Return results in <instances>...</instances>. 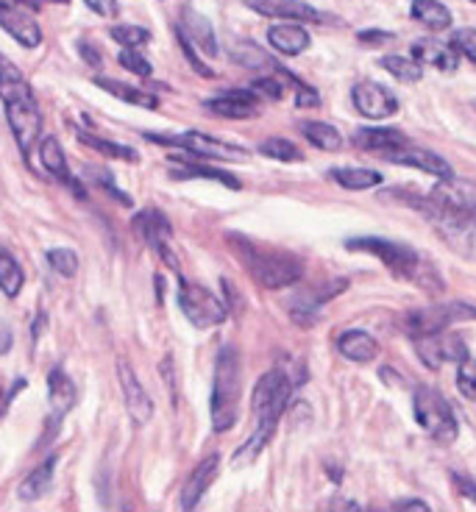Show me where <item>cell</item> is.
I'll return each mask as SVG.
<instances>
[{
	"label": "cell",
	"mask_w": 476,
	"mask_h": 512,
	"mask_svg": "<svg viewBox=\"0 0 476 512\" xmlns=\"http://www.w3.org/2000/svg\"><path fill=\"white\" fill-rule=\"evenodd\" d=\"M346 248L348 251H362V254L376 256L393 276L421 287L426 293H440L443 290V279H440L435 265L410 245L393 243V240H385V237H357V240H346Z\"/></svg>",
	"instance_id": "cell-1"
},
{
	"label": "cell",
	"mask_w": 476,
	"mask_h": 512,
	"mask_svg": "<svg viewBox=\"0 0 476 512\" xmlns=\"http://www.w3.org/2000/svg\"><path fill=\"white\" fill-rule=\"evenodd\" d=\"M234 254L240 256L243 268L248 270V276L268 290H279V287H290L304 276V262L290 254H279V251H268L262 245L251 243L248 237L232 234L229 237Z\"/></svg>",
	"instance_id": "cell-2"
},
{
	"label": "cell",
	"mask_w": 476,
	"mask_h": 512,
	"mask_svg": "<svg viewBox=\"0 0 476 512\" xmlns=\"http://www.w3.org/2000/svg\"><path fill=\"white\" fill-rule=\"evenodd\" d=\"M240 396H243V376H240V354L237 348H220L215 362V384H212V429L229 432L240 415Z\"/></svg>",
	"instance_id": "cell-3"
},
{
	"label": "cell",
	"mask_w": 476,
	"mask_h": 512,
	"mask_svg": "<svg viewBox=\"0 0 476 512\" xmlns=\"http://www.w3.org/2000/svg\"><path fill=\"white\" fill-rule=\"evenodd\" d=\"M412 410H415V421H418V426H421L435 443L449 446V443L457 440L460 426H457L454 410H451L449 401L440 396L435 387H418L415 396H412Z\"/></svg>",
	"instance_id": "cell-4"
},
{
	"label": "cell",
	"mask_w": 476,
	"mask_h": 512,
	"mask_svg": "<svg viewBox=\"0 0 476 512\" xmlns=\"http://www.w3.org/2000/svg\"><path fill=\"white\" fill-rule=\"evenodd\" d=\"M293 379L290 373L284 371H268L254 387V396H251V412L257 418V426H271L276 429L279 421H282L284 410L290 404V396H293Z\"/></svg>",
	"instance_id": "cell-5"
},
{
	"label": "cell",
	"mask_w": 476,
	"mask_h": 512,
	"mask_svg": "<svg viewBox=\"0 0 476 512\" xmlns=\"http://www.w3.org/2000/svg\"><path fill=\"white\" fill-rule=\"evenodd\" d=\"M463 320H476L474 304L465 301H449V304H429V307L412 309L410 315L404 318V332L410 337H424V334L446 332L454 323Z\"/></svg>",
	"instance_id": "cell-6"
},
{
	"label": "cell",
	"mask_w": 476,
	"mask_h": 512,
	"mask_svg": "<svg viewBox=\"0 0 476 512\" xmlns=\"http://www.w3.org/2000/svg\"><path fill=\"white\" fill-rule=\"evenodd\" d=\"M179 307L195 329H212L229 318V304L201 284L179 279Z\"/></svg>",
	"instance_id": "cell-7"
},
{
	"label": "cell",
	"mask_w": 476,
	"mask_h": 512,
	"mask_svg": "<svg viewBox=\"0 0 476 512\" xmlns=\"http://www.w3.org/2000/svg\"><path fill=\"white\" fill-rule=\"evenodd\" d=\"M145 140L170 145V148H181V151L201 156V159H220V162H243V159H248L243 148L215 140V137L201 134V131H184V134H170V137H165V134H145Z\"/></svg>",
	"instance_id": "cell-8"
},
{
	"label": "cell",
	"mask_w": 476,
	"mask_h": 512,
	"mask_svg": "<svg viewBox=\"0 0 476 512\" xmlns=\"http://www.w3.org/2000/svg\"><path fill=\"white\" fill-rule=\"evenodd\" d=\"M429 220L454 254L476 262V212H435Z\"/></svg>",
	"instance_id": "cell-9"
},
{
	"label": "cell",
	"mask_w": 476,
	"mask_h": 512,
	"mask_svg": "<svg viewBox=\"0 0 476 512\" xmlns=\"http://www.w3.org/2000/svg\"><path fill=\"white\" fill-rule=\"evenodd\" d=\"M131 229H134V234H137L151 251H156V254L165 259V265L179 268L176 254L170 251L173 226H170V220L165 218V212H159V209H142V212H137L134 220H131Z\"/></svg>",
	"instance_id": "cell-10"
},
{
	"label": "cell",
	"mask_w": 476,
	"mask_h": 512,
	"mask_svg": "<svg viewBox=\"0 0 476 512\" xmlns=\"http://www.w3.org/2000/svg\"><path fill=\"white\" fill-rule=\"evenodd\" d=\"M415 351L424 362L429 371H438L446 362L460 365L468 359V346L460 334L451 332H438V334H424V337H415Z\"/></svg>",
	"instance_id": "cell-11"
},
{
	"label": "cell",
	"mask_w": 476,
	"mask_h": 512,
	"mask_svg": "<svg viewBox=\"0 0 476 512\" xmlns=\"http://www.w3.org/2000/svg\"><path fill=\"white\" fill-rule=\"evenodd\" d=\"M6 106V120L12 128L14 140L20 145L23 156L31 154V148L37 145L39 134H42V112L34 98H23V101L3 103Z\"/></svg>",
	"instance_id": "cell-12"
},
{
	"label": "cell",
	"mask_w": 476,
	"mask_h": 512,
	"mask_svg": "<svg viewBox=\"0 0 476 512\" xmlns=\"http://www.w3.org/2000/svg\"><path fill=\"white\" fill-rule=\"evenodd\" d=\"M429 198H432V212H476V181L457 179V176H449V179H438V184L429 190Z\"/></svg>",
	"instance_id": "cell-13"
},
{
	"label": "cell",
	"mask_w": 476,
	"mask_h": 512,
	"mask_svg": "<svg viewBox=\"0 0 476 512\" xmlns=\"http://www.w3.org/2000/svg\"><path fill=\"white\" fill-rule=\"evenodd\" d=\"M351 101L357 106V112L362 117H368V120H387V117H393L399 112V98L387 87H382V84H374V81L354 84Z\"/></svg>",
	"instance_id": "cell-14"
},
{
	"label": "cell",
	"mask_w": 476,
	"mask_h": 512,
	"mask_svg": "<svg viewBox=\"0 0 476 512\" xmlns=\"http://www.w3.org/2000/svg\"><path fill=\"white\" fill-rule=\"evenodd\" d=\"M348 282L346 279H329V282L315 284L312 290H301V293L290 301V315L301 323V326H309L312 320L318 318V309L332 301L340 293H346Z\"/></svg>",
	"instance_id": "cell-15"
},
{
	"label": "cell",
	"mask_w": 476,
	"mask_h": 512,
	"mask_svg": "<svg viewBox=\"0 0 476 512\" xmlns=\"http://www.w3.org/2000/svg\"><path fill=\"white\" fill-rule=\"evenodd\" d=\"M0 28L9 34V37L23 45V48H39L42 45V28L39 23L28 14L26 6H14L0 0Z\"/></svg>",
	"instance_id": "cell-16"
},
{
	"label": "cell",
	"mask_w": 476,
	"mask_h": 512,
	"mask_svg": "<svg viewBox=\"0 0 476 512\" xmlns=\"http://www.w3.org/2000/svg\"><path fill=\"white\" fill-rule=\"evenodd\" d=\"M254 14L284 23H321L323 14L304 0H243Z\"/></svg>",
	"instance_id": "cell-17"
},
{
	"label": "cell",
	"mask_w": 476,
	"mask_h": 512,
	"mask_svg": "<svg viewBox=\"0 0 476 512\" xmlns=\"http://www.w3.org/2000/svg\"><path fill=\"white\" fill-rule=\"evenodd\" d=\"M382 159L387 162H393V165H404V167H415V170H421V173H429V176H435V179H449L454 176L451 173V165L435 151H429V148H421V145H401L396 151H390Z\"/></svg>",
	"instance_id": "cell-18"
},
{
	"label": "cell",
	"mask_w": 476,
	"mask_h": 512,
	"mask_svg": "<svg viewBox=\"0 0 476 512\" xmlns=\"http://www.w3.org/2000/svg\"><path fill=\"white\" fill-rule=\"evenodd\" d=\"M117 376H120V387H123V398H126V410H129L131 421L137 423V426L151 421V415H154V401L145 393V387H142V382L137 379V373L131 371V365L120 362V365H117Z\"/></svg>",
	"instance_id": "cell-19"
},
{
	"label": "cell",
	"mask_w": 476,
	"mask_h": 512,
	"mask_svg": "<svg viewBox=\"0 0 476 512\" xmlns=\"http://www.w3.org/2000/svg\"><path fill=\"white\" fill-rule=\"evenodd\" d=\"M220 471V457L218 454H209L206 460L198 462V468H195L190 479L184 482L181 487V496H179V507L181 510H195L201 499H204V493L212 487V482L218 479Z\"/></svg>",
	"instance_id": "cell-20"
},
{
	"label": "cell",
	"mask_w": 476,
	"mask_h": 512,
	"mask_svg": "<svg viewBox=\"0 0 476 512\" xmlns=\"http://www.w3.org/2000/svg\"><path fill=\"white\" fill-rule=\"evenodd\" d=\"M259 98L254 95V90H229L218 95V98H209L204 103L206 109L212 115L229 117V120H245V117H257L259 115Z\"/></svg>",
	"instance_id": "cell-21"
},
{
	"label": "cell",
	"mask_w": 476,
	"mask_h": 512,
	"mask_svg": "<svg viewBox=\"0 0 476 512\" xmlns=\"http://www.w3.org/2000/svg\"><path fill=\"white\" fill-rule=\"evenodd\" d=\"M179 31L190 39L204 56H218V34H215V28H212V23L206 20L204 14L195 12L193 6H184V9H181Z\"/></svg>",
	"instance_id": "cell-22"
},
{
	"label": "cell",
	"mask_w": 476,
	"mask_h": 512,
	"mask_svg": "<svg viewBox=\"0 0 476 512\" xmlns=\"http://www.w3.org/2000/svg\"><path fill=\"white\" fill-rule=\"evenodd\" d=\"M351 142L365 151V154H376V156H385L390 151H396L401 145H407V134L399 131V128H376V126H368V128H360V131H354V137Z\"/></svg>",
	"instance_id": "cell-23"
},
{
	"label": "cell",
	"mask_w": 476,
	"mask_h": 512,
	"mask_svg": "<svg viewBox=\"0 0 476 512\" xmlns=\"http://www.w3.org/2000/svg\"><path fill=\"white\" fill-rule=\"evenodd\" d=\"M39 162H42V167L51 173L53 179L62 181V184H67L70 190L76 192L78 198H84L87 192H84V187L78 184V179L70 173V167H67V156L65 151H62V145H59V140L56 137H45V140L39 142Z\"/></svg>",
	"instance_id": "cell-24"
},
{
	"label": "cell",
	"mask_w": 476,
	"mask_h": 512,
	"mask_svg": "<svg viewBox=\"0 0 476 512\" xmlns=\"http://www.w3.org/2000/svg\"><path fill=\"white\" fill-rule=\"evenodd\" d=\"M337 351L340 357H346L348 362H357V365H368L379 357V343L368 332L362 329H351L337 337Z\"/></svg>",
	"instance_id": "cell-25"
},
{
	"label": "cell",
	"mask_w": 476,
	"mask_h": 512,
	"mask_svg": "<svg viewBox=\"0 0 476 512\" xmlns=\"http://www.w3.org/2000/svg\"><path fill=\"white\" fill-rule=\"evenodd\" d=\"M412 56L421 64H429V67H438L443 73H451L457 70L460 64V53L451 48V42H438V39H418L412 45Z\"/></svg>",
	"instance_id": "cell-26"
},
{
	"label": "cell",
	"mask_w": 476,
	"mask_h": 512,
	"mask_svg": "<svg viewBox=\"0 0 476 512\" xmlns=\"http://www.w3.org/2000/svg\"><path fill=\"white\" fill-rule=\"evenodd\" d=\"M76 384L62 368H53L48 373V401H51V415L65 418L67 412L76 407Z\"/></svg>",
	"instance_id": "cell-27"
},
{
	"label": "cell",
	"mask_w": 476,
	"mask_h": 512,
	"mask_svg": "<svg viewBox=\"0 0 476 512\" xmlns=\"http://www.w3.org/2000/svg\"><path fill=\"white\" fill-rule=\"evenodd\" d=\"M268 42L284 56H298L309 48L307 28H301L298 23H279V26L268 28Z\"/></svg>",
	"instance_id": "cell-28"
},
{
	"label": "cell",
	"mask_w": 476,
	"mask_h": 512,
	"mask_svg": "<svg viewBox=\"0 0 476 512\" xmlns=\"http://www.w3.org/2000/svg\"><path fill=\"white\" fill-rule=\"evenodd\" d=\"M23 98H34L31 84L23 76V70L0 53V101L12 103Z\"/></svg>",
	"instance_id": "cell-29"
},
{
	"label": "cell",
	"mask_w": 476,
	"mask_h": 512,
	"mask_svg": "<svg viewBox=\"0 0 476 512\" xmlns=\"http://www.w3.org/2000/svg\"><path fill=\"white\" fill-rule=\"evenodd\" d=\"M56 465H59V457L56 454H51L48 460L42 462V465H37L31 474L23 479V485H20V490H17V496L23 501H39L48 490L53 487V476H56Z\"/></svg>",
	"instance_id": "cell-30"
},
{
	"label": "cell",
	"mask_w": 476,
	"mask_h": 512,
	"mask_svg": "<svg viewBox=\"0 0 476 512\" xmlns=\"http://www.w3.org/2000/svg\"><path fill=\"white\" fill-rule=\"evenodd\" d=\"M170 179H209V181H220V184H226V187H232L237 190L240 187V181L234 179L232 173H226V170H215V167H206V165H195V162H184V159H170Z\"/></svg>",
	"instance_id": "cell-31"
},
{
	"label": "cell",
	"mask_w": 476,
	"mask_h": 512,
	"mask_svg": "<svg viewBox=\"0 0 476 512\" xmlns=\"http://www.w3.org/2000/svg\"><path fill=\"white\" fill-rule=\"evenodd\" d=\"M343 190H374L382 184V173L371 167H332L329 173Z\"/></svg>",
	"instance_id": "cell-32"
},
{
	"label": "cell",
	"mask_w": 476,
	"mask_h": 512,
	"mask_svg": "<svg viewBox=\"0 0 476 512\" xmlns=\"http://www.w3.org/2000/svg\"><path fill=\"white\" fill-rule=\"evenodd\" d=\"M412 20H418L429 31H446L451 28V12L438 0H412Z\"/></svg>",
	"instance_id": "cell-33"
},
{
	"label": "cell",
	"mask_w": 476,
	"mask_h": 512,
	"mask_svg": "<svg viewBox=\"0 0 476 512\" xmlns=\"http://www.w3.org/2000/svg\"><path fill=\"white\" fill-rule=\"evenodd\" d=\"M95 87H101L103 92H109V95H115L123 103H131V106H142V109H156L159 101H156L151 92L137 90V87H129V84H123V81H115V78H95Z\"/></svg>",
	"instance_id": "cell-34"
},
{
	"label": "cell",
	"mask_w": 476,
	"mask_h": 512,
	"mask_svg": "<svg viewBox=\"0 0 476 512\" xmlns=\"http://www.w3.org/2000/svg\"><path fill=\"white\" fill-rule=\"evenodd\" d=\"M301 134H304L315 148H321V151H340V148H343L340 131H337L335 126H329V123H321V120H307V123H301Z\"/></svg>",
	"instance_id": "cell-35"
},
{
	"label": "cell",
	"mask_w": 476,
	"mask_h": 512,
	"mask_svg": "<svg viewBox=\"0 0 476 512\" xmlns=\"http://www.w3.org/2000/svg\"><path fill=\"white\" fill-rule=\"evenodd\" d=\"M23 284H26V273L20 268V262L12 254L0 251V293L17 298L23 293Z\"/></svg>",
	"instance_id": "cell-36"
},
{
	"label": "cell",
	"mask_w": 476,
	"mask_h": 512,
	"mask_svg": "<svg viewBox=\"0 0 476 512\" xmlns=\"http://www.w3.org/2000/svg\"><path fill=\"white\" fill-rule=\"evenodd\" d=\"M76 137L84 142L87 148H92V151H98V154H103V156H109V159H120V162H137V159H140V154H137L134 148H129V145L101 140V137L87 134V131H81V128L76 131Z\"/></svg>",
	"instance_id": "cell-37"
},
{
	"label": "cell",
	"mask_w": 476,
	"mask_h": 512,
	"mask_svg": "<svg viewBox=\"0 0 476 512\" xmlns=\"http://www.w3.org/2000/svg\"><path fill=\"white\" fill-rule=\"evenodd\" d=\"M379 64L385 67L387 73L393 78H399L404 84H415V81H421L424 78V64L418 62L415 56H382Z\"/></svg>",
	"instance_id": "cell-38"
},
{
	"label": "cell",
	"mask_w": 476,
	"mask_h": 512,
	"mask_svg": "<svg viewBox=\"0 0 476 512\" xmlns=\"http://www.w3.org/2000/svg\"><path fill=\"white\" fill-rule=\"evenodd\" d=\"M259 154L268 156V159H276V162H304L301 148H296L290 140H282V137H271V140L262 142Z\"/></svg>",
	"instance_id": "cell-39"
},
{
	"label": "cell",
	"mask_w": 476,
	"mask_h": 512,
	"mask_svg": "<svg viewBox=\"0 0 476 512\" xmlns=\"http://www.w3.org/2000/svg\"><path fill=\"white\" fill-rule=\"evenodd\" d=\"M45 259H48L51 270H56V273L65 276V279H73L78 273V256L76 251H70V248H51V251L45 254Z\"/></svg>",
	"instance_id": "cell-40"
},
{
	"label": "cell",
	"mask_w": 476,
	"mask_h": 512,
	"mask_svg": "<svg viewBox=\"0 0 476 512\" xmlns=\"http://www.w3.org/2000/svg\"><path fill=\"white\" fill-rule=\"evenodd\" d=\"M109 37L120 42L123 48H142V45L151 42V31L140 26H115L109 31Z\"/></svg>",
	"instance_id": "cell-41"
},
{
	"label": "cell",
	"mask_w": 476,
	"mask_h": 512,
	"mask_svg": "<svg viewBox=\"0 0 476 512\" xmlns=\"http://www.w3.org/2000/svg\"><path fill=\"white\" fill-rule=\"evenodd\" d=\"M117 62H120V67H126L129 73H134V76L140 78H148L154 73V67H151V62L142 56L140 48H123L120 56H117Z\"/></svg>",
	"instance_id": "cell-42"
},
{
	"label": "cell",
	"mask_w": 476,
	"mask_h": 512,
	"mask_svg": "<svg viewBox=\"0 0 476 512\" xmlns=\"http://www.w3.org/2000/svg\"><path fill=\"white\" fill-rule=\"evenodd\" d=\"M451 48L460 53L463 59L476 64V28H457L451 34Z\"/></svg>",
	"instance_id": "cell-43"
},
{
	"label": "cell",
	"mask_w": 476,
	"mask_h": 512,
	"mask_svg": "<svg viewBox=\"0 0 476 512\" xmlns=\"http://www.w3.org/2000/svg\"><path fill=\"white\" fill-rule=\"evenodd\" d=\"M87 176H90V179L95 181L98 187H103V190L109 192V195H112L115 201H120V204H123V206H131V198H129V195H126V192L120 190V187H117L115 179H112V173H109V170H103V167H90V170H87Z\"/></svg>",
	"instance_id": "cell-44"
},
{
	"label": "cell",
	"mask_w": 476,
	"mask_h": 512,
	"mask_svg": "<svg viewBox=\"0 0 476 512\" xmlns=\"http://www.w3.org/2000/svg\"><path fill=\"white\" fill-rule=\"evenodd\" d=\"M457 390L463 393L468 401H476V359H465L460 362V371H457Z\"/></svg>",
	"instance_id": "cell-45"
},
{
	"label": "cell",
	"mask_w": 476,
	"mask_h": 512,
	"mask_svg": "<svg viewBox=\"0 0 476 512\" xmlns=\"http://www.w3.org/2000/svg\"><path fill=\"white\" fill-rule=\"evenodd\" d=\"M179 45H181V51H184V59L190 62V67H193L198 76H204V78L215 76V70H212V67H209V64H206L204 59H201V51H198L193 42L184 37L181 31H179Z\"/></svg>",
	"instance_id": "cell-46"
},
{
	"label": "cell",
	"mask_w": 476,
	"mask_h": 512,
	"mask_svg": "<svg viewBox=\"0 0 476 512\" xmlns=\"http://www.w3.org/2000/svg\"><path fill=\"white\" fill-rule=\"evenodd\" d=\"M290 84L296 87V106H321V95L307 87V84H301L296 76H290Z\"/></svg>",
	"instance_id": "cell-47"
},
{
	"label": "cell",
	"mask_w": 476,
	"mask_h": 512,
	"mask_svg": "<svg viewBox=\"0 0 476 512\" xmlns=\"http://www.w3.org/2000/svg\"><path fill=\"white\" fill-rule=\"evenodd\" d=\"M451 482L457 487V493L463 496V499L474 501L476 504V479L468 474H460V471H451Z\"/></svg>",
	"instance_id": "cell-48"
},
{
	"label": "cell",
	"mask_w": 476,
	"mask_h": 512,
	"mask_svg": "<svg viewBox=\"0 0 476 512\" xmlns=\"http://www.w3.org/2000/svg\"><path fill=\"white\" fill-rule=\"evenodd\" d=\"M357 39H360L362 45H371V48H382V45H387V42H393V34L390 31H376V28H371V31H360L357 34Z\"/></svg>",
	"instance_id": "cell-49"
},
{
	"label": "cell",
	"mask_w": 476,
	"mask_h": 512,
	"mask_svg": "<svg viewBox=\"0 0 476 512\" xmlns=\"http://www.w3.org/2000/svg\"><path fill=\"white\" fill-rule=\"evenodd\" d=\"M87 9L95 12L98 17H117L120 14V3L117 0H84Z\"/></svg>",
	"instance_id": "cell-50"
},
{
	"label": "cell",
	"mask_w": 476,
	"mask_h": 512,
	"mask_svg": "<svg viewBox=\"0 0 476 512\" xmlns=\"http://www.w3.org/2000/svg\"><path fill=\"white\" fill-rule=\"evenodd\" d=\"M78 53L84 56V62L92 64V67H101V51L95 48V45H90V42H78Z\"/></svg>",
	"instance_id": "cell-51"
},
{
	"label": "cell",
	"mask_w": 476,
	"mask_h": 512,
	"mask_svg": "<svg viewBox=\"0 0 476 512\" xmlns=\"http://www.w3.org/2000/svg\"><path fill=\"white\" fill-rule=\"evenodd\" d=\"M12 343H14L12 326H9V323H6V320H0V357H3V354H9V351H12Z\"/></svg>",
	"instance_id": "cell-52"
},
{
	"label": "cell",
	"mask_w": 476,
	"mask_h": 512,
	"mask_svg": "<svg viewBox=\"0 0 476 512\" xmlns=\"http://www.w3.org/2000/svg\"><path fill=\"white\" fill-rule=\"evenodd\" d=\"M393 510L429 512V510H432V507H429V504H426V501H421V499H401V501H396V504H393Z\"/></svg>",
	"instance_id": "cell-53"
},
{
	"label": "cell",
	"mask_w": 476,
	"mask_h": 512,
	"mask_svg": "<svg viewBox=\"0 0 476 512\" xmlns=\"http://www.w3.org/2000/svg\"><path fill=\"white\" fill-rule=\"evenodd\" d=\"M337 510H362L360 504H354V501H335Z\"/></svg>",
	"instance_id": "cell-54"
},
{
	"label": "cell",
	"mask_w": 476,
	"mask_h": 512,
	"mask_svg": "<svg viewBox=\"0 0 476 512\" xmlns=\"http://www.w3.org/2000/svg\"><path fill=\"white\" fill-rule=\"evenodd\" d=\"M17 3H20V6H26V9H34V12L39 9V0H17Z\"/></svg>",
	"instance_id": "cell-55"
},
{
	"label": "cell",
	"mask_w": 476,
	"mask_h": 512,
	"mask_svg": "<svg viewBox=\"0 0 476 512\" xmlns=\"http://www.w3.org/2000/svg\"><path fill=\"white\" fill-rule=\"evenodd\" d=\"M42 326H45V315H39L37 323H34V337H39V332H42Z\"/></svg>",
	"instance_id": "cell-56"
},
{
	"label": "cell",
	"mask_w": 476,
	"mask_h": 512,
	"mask_svg": "<svg viewBox=\"0 0 476 512\" xmlns=\"http://www.w3.org/2000/svg\"><path fill=\"white\" fill-rule=\"evenodd\" d=\"M3 401H6V393H3V387H0V407H3Z\"/></svg>",
	"instance_id": "cell-57"
},
{
	"label": "cell",
	"mask_w": 476,
	"mask_h": 512,
	"mask_svg": "<svg viewBox=\"0 0 476 512\" xmlns=\"http://www.w3.org/2000/svg\"><path fill=\"white\" fill-rule=\"evenodd\" d=\"M474 3H476V0H474Z\"/></svg>",
	"instance_id": "cell-58"
}]
</instances>
